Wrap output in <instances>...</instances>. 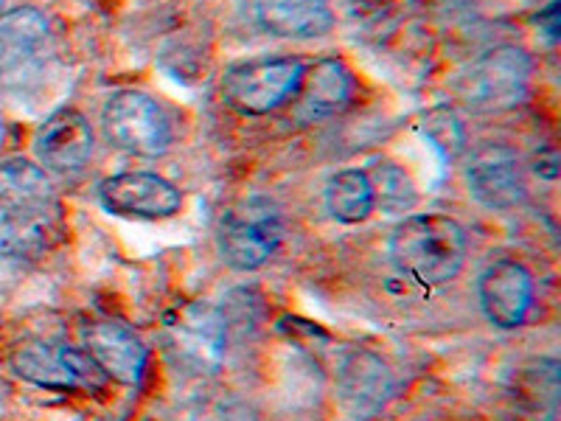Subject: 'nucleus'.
Segmentation results:
<instances>
[{"label": "nucleus", "instance_id": "20e7f679", "mask_svg": "<svg viewBox=\"0 0 561 421\" xmlns=\"http://www.w3.org/2000/svg\"><path fill=\"white\" fill-rule=\"evenodd\" d=\"M304 62L298 57L248 59L228 68L222 99L242 115H267L298 96Z\"/></svg>", "mask_w": 561, "mask_h": 421}, {"label": "nucleus", "instance_id": "dca6fc26", "mask_svg": "<svg viewBox=\"0 0 561 421\" xmlns=\"http://www.w3.org/2000/svg\"><path fill=\"white\" fill-rule=\"evenodd\" d=\"M354 73L343 59L325 57L312 65H304V77H300L298 88V110L309 122H320V118H332V115L343 113L351 102H354Z\"/></svg>", "mask_w": 561, "mask_h": 421}, {"label": "nucleus", "instance_id": "9b49d317", "mask_svg": "<svg viewBox=\"0 0 561 421\" xmlns=\"http://www.w3.org/2000/svg\"><path fill=\"white\" fill-rule=\"evenodd\" d=\"M82 349L104 377L122 385H140L147 349L138 334L115 320H90L82 326Z\"/></svg>", "mask_w": 561, "mask_h": 421}, {"label": "nucleus", "instance_id": "4be33fe9", "mask_svg": "<svg viewBox=\"0 0 561 421\" xmlns=\"http://www.w3.org/2000/svg\"><path fill=\"white\" fill-rule=\"evenodd\" d=\"M0 7H3V0H0Z\"/></svg>", "mask_w": 561, "mask_h": 421}, {"label": "nucleus", "instance_id": "423d86ee", "mask_svg": "<svg viewBox=\"0 0 561 421\" xmlns=\"http://www.w3.org/2000/svg\"><path fill=\"white\" fill-rule=\"evenodd\" d=\"M102 127L113 147L138 158H158L172 147L167 115L140 90L113 93L102 110Z\"/></svg>", "mask_w": 561, "mask_h": 421}, {"label": "nucleus", "instance_id": "f03ea898", "mask_svg": "<svg viewBox=\"0 0 561 421\" xmlns=\"http://www.w3.org/2000/svg\"><path fill=\"white\" fill-rule=\"evenodd\" d=\"M54 62V37L45 14L14 9L0 18V99L23 104L39 96Z\"/></svg>", "mask_w": 561, "mask_h": 421}, {"label": "nucleus", "instance_id": "6e6552de", "mask_svg": "<svg viewBox=\"0 0 561 421\" xmlns=\"http://www.w3.org/2000/svg\"><path fill=\"white\" fill-rule=\"evenodd\" d=\"M99 200L104 210L127 219H169L183 205L178 185L149 172L113 174L99 185Z\"/></svg>", "mask_w": 561, "mask_h": 421}, {"label": "nucleus", "instance_id": "4468645a", "mask_svg": "<svg viewBox=\"0 0 561 421\" xmlns=\"http://www.w3.org/2000/svg\"><path fill=\"white\" fill-rule=\"evenodd\" d=\"M480 307L485 318L500 329H517L530 309L534 298V281L523 264L503 259L483 270L478 284Z\"/></svg>", "mask_w": 561, "mask_h": 421}, {"label": "nucleus", "instance_id": "1a4fd4ad", "mask_svg": "<svg viewBox=\"0 0 561 421\" xmlns=\"http://www.w3.org/2000/svg\"><path fill=\"white\" fill-rule=\"evenodd\" d=\"M62 234L59 205L0 210V264L28 268L57 244Z\"/></svg>", "mask_w": 561, "mask_h": 421}, {"label": "nucleus", "instance_id": "aec40b11", "mask_svg": "<svg viewBox=\"0 0 561 421\" xmlns=\"http://www.w3.org/2000/svg\"><path fill=\"white\" fill-rule=\"evenodd\" d=\"M370 194H374V208L382 214H408L419 203L415 183L399 163L388 158L370 160L368 172Z\"/></svg>", "mask_w": 561, "mask_h": 421}, {"label": "nucleus", "instance_id": "412c9836", "mask_svg": "<svg viewBox=\"0 0 561 421\" xmlns=\"http://www.w3.org/2000/svg\"><path fill=\"white\" fill-rule=\"evenodd\" d=\"M424 133L447 158H455L463 149V129H460L458 118L447 110H433L424 118Z\"/></svg>", "mask_w": 561, "mask_h": 421}, {"label": "nucleus", "instance_id": "6ab92c4d", "mask_svg": "<svg viewBox=\"0 0 561 421\" xmlns=\"http://www.w3.org/2000/svg\"><path fill=\"white\" fill-rule=\"evenodd\" d=\"M325 208L337 223H365L374 210L368 174L363 169H343L325 183Z\"/></svg>", "mask_w": 561, "mask_h": 421}, {"label": "nucleus", "instance_id": "a211bd4d", "mask_svg": "<svg viewBox=\"0 0 561 421\" xmlns=\"http://www.w3.org/2000/svg\"><path fill=\"white\" fill-rule=\"evenodd\" d=\"M59 205L48 174L32 160L12 158L0 163V210L3 208H48Z\"/></svg>", "mask_w": 561, "mask_h": 421}, {"label": "nucleus", "instance_id": "f3484780", "mask_svg": "<svg viewBox=\"0 0 561 421\" xmlns=\"http://www.w3.org/2000/svg\"><path fill=\"white\" fill-rule=\"evenodd\" d=\"M390 377L385 363L368 351H351L340 368V396L354 416H368L385 402Z\"/></svg>", "mask_w": 561, "mask_h": 421}, {"label": "nucleus", "instance_id": "2eb2a0df", "mask_svg": "<svg viewBox=\"0 0 561 421\" xmlns=\"http://www.w3.org/2000/svg\"><path fill=\"white\" fill-rule=\"evenodd\" d=\"M250 20L262 32L287 39H314L332 32L329 0H244Z\"/></svg>", "mask_w": 561, "mask_h": 421}, {"label": "nucleus", "instance_id": "7ed1b4c3", "mask_svg": "<svg viewBox=\"0 0 561 421\" xmlns=\"http://www.w3.org/2000/svg\"><path fill=\"white\" fill-rule=\"evenodd\" d=\"M530 57L517 45H500L480 54L453 79V93L472 113H503L528 93Z\"/></svg>", "mask_w": 561, "mask_h": 421}, {"label": "nucleus", "instance_id": "f257e3e1", "mask_svg": "<svg viewBox=\"0 0 561 421\" xmlns=\"http://www.w3.org/2000/svg\"><path fill=\"white\" fill-rule=\"evenodd\" d=\"M396 270L421 287H438L460 273L466 259V234L444 214H419L396 225L390 237Z\"/></svg>", "mask_w": 561, "mask_h": 421}, {"label": "nucleus", "instance_id": "f8f14e48", "mask_svg": "<svg viewBox=\"0 0 561 421\" xmlns=\"http://www.w3.org/2000/svg\"><path fill=\"white\" fill-rule=\"evenodd\" d=\"M466 180L472 197L491 210L517 208L525 200V178L517 155L500 144H491L472 155Z\"/></svg>", "mask_w": 561, "mask_h": 421}, {"label": "nucleus", "instance_id": "9d476101", "mask_svg": "<svg viewBox=\"0 0 561 421\" xmlns=\"http://www.w3.org/2000/svg\"><path fill=\"white\" fill-rule=\"evenodd\" d=\"M34 155L43 172L77 174L93 155V129L79 110L59 107L39 124Z\"/></svg>", "mask_w": 561, "mask_h": 421}, {"label": "nucleus", "instance_id": "ddd939ff", "mask_svg": "<svg viewBox=\"0 0 561 421\" xmlns=\"http://www.w3.org/2000/svg\"><path fill=\"white\" fill-rule=\"evenodd\" d=\"M228 326L214 307L183 309L178 323H172V349L180 360L197 374H214L225 360Z\"/></svg>", "mask_w": 561, "mask_h": 421}, {"label": "nucleus", "instance_id": "0eeeda50", "mask_svg": "<svg viewBox=\"0 0 561 421\" xmlns=\"http://www.w3.org/2000/svg\"><path fill=\"white\" fill-rule=\"evenodd\" d=\"M12 371L20 379L48 390H70L96 385L104 377L84 349L57 343V340H32L12 354Z\"/></svg>", "mask_w": 561, "mask_h": 421}, {"label": "nucleus", "instance_id": "39448f33", "mask_svg": "<svg viewBox=\"0 0 561 421\" xmlns=\"http://www.w3.org/2000/svg\"><path fill=\"white\" fill-rule=\"evenodd\" d=\"M284 239V223L270 200L250 197L230 208L219 228V253L233 270H259L273 259Z\"/></svg>", "mask_w": 561, "mask_h": 421}]
</instances>
